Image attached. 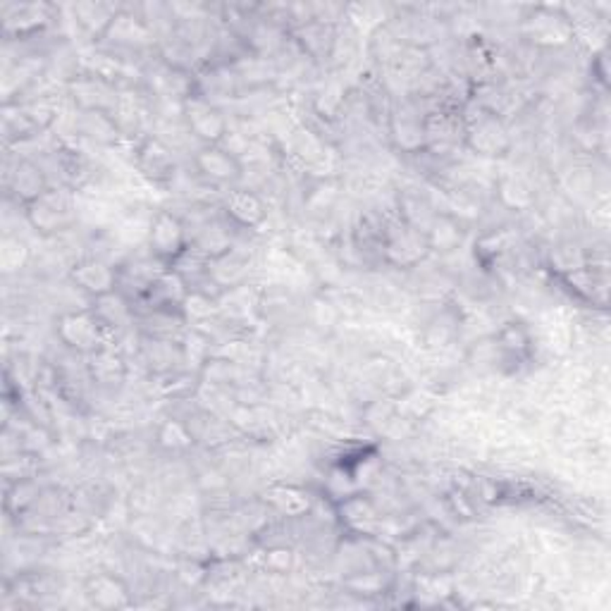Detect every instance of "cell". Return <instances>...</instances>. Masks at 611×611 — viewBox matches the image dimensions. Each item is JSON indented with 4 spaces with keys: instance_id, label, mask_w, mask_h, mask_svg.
Listing matches in <instances>:
<instances>
[{
    "instance_id": "7a4b0ae2",
    "label": "cell",
    "mask_w": 611,
    "mask_h": 611,
    "mask_svg": "<svg viewBox=\"0 0 611 611\" xmlns=\"http://www.w3.org/2000/svg\"><path fill=\"white\" fill-rule=\"evenodd\" d=\"M60 337L68 342V347L80 351H96L101 342V320L96 316H68L60 323Z\"/></svg>"
},
{
    "instance_id": "30bf717a",
    "label": "cell",
    "mask_w": 611,
    "mask_h": 611,
    "mask_svg": "<svg viewBox=\"0 0 611 611\" xmlns=\"http://www.w3.org/2000/svg\"><path fill=\"white\" fill-rule=\"evenodd\" d=\"M458 241H461V230L446 218L434 222V227L430 230V244L437 251H452Z\"/></svg>"
},
{
    "instance_id": "ba28073f",
    "label": "cell",
    "mask_w": 611,
    "mask_h": 611,
    "mask_svg": "<svg viewBox=\"0 0 611 611\" xmlns=\"http://www.w3.org/2000/svg\"><path fill=\"white\" fill-rule=\"evenodd\" d=\"M141 163L153 177H166L172 170L170 151L166 146H160L158 141H148V146L141 151Z\"/></svg>"
},
{
    "instance_id": "9c48e42d",
    "label": "cell",
    "mask_w": 611,
    "mask_h": 611,
    "mask_svg": "<svg viewBox=\"0 0 611 611\" xmlns=\"http://www.w3.org/2000/svg\"><path fill=\"white\" fill-rule=\"evenodd\" d=\"M15 189L17 194H22V198L27 201H37L38 196L46 194V184H43L41 170H37L34 166H22L15 175Z\"/></svg>"
},
{
    "instance_id": "6da1fadb",
    "label": "cell",
    "mask_w": 611,
    "mask_h": 611,
    "mask_svg": "<svg viewBox=\"0 0 611 611\" xmlns=\"http://www.w3.org/2000/svg\"><path fill=\"white\" fill-rule=\"evenodd\" d=\"M148 244L158 258H175L182 253L184 230L182 222L170 213H158L151 225Z\"/></svg>"
},
{
    "instance_id": "3957f363",
    "label": "cell",
    "mask_w": 611,
    "mask_h": 611,
    "mask_svg": "<svg viewBox=\"0 0 611 611\" xmlns=\"http://www.w3.org/2000/svg\"><path fill=\"white\" fill-rule=\"evenodd\" d=\"M196 163H198V170L215 182H230L239 175V163L234 160V155L218 146H210L198 153Z\"/></svg>"
},
{
    "instance_id": "5b68a950",
    "label": "cell",
    "mask_w": 611,
    "mask_h": 611,
    "mask_svg": "<svg viewBox=\"0 0 611 611\" xmlns=\"http://www.w3.org/2000/svg\"><path fill=\"white\" fill-rule=\"evenodd\" d=\"M68 218V206L53 201V196L46 191L38 196L37 201L29 203V220L31 225L41 230V232H56L58 227Z\"/></svg>"
},
{
    "instance_id": "52a82bcc",
    "label": "cell",
    "mask_w": 611,
    "mask_h": 611,
    "mask_svg": "<svg viewBox=\"0 0 611 611\" xmlns=\"http://www.w3.org/2000/svg\"><path fill=\"white\" fill-rule=\"evenodd\" d=\"M189 124L201 139L213 141V144L225 134V120H222L220 113L210 108V105L196 103L189 111Z\"/></svg>"
},
{
    "instance_id": "277c9868",
    "label": "cell",
    "mask_w": 611,
    "mask_h": 611,
    "mask_svg": "<svg viewBox=\"0 0 611 611\" xmlns=\"http://www.w3.org/2000/svg\"><path fill=\"white\" fill-rule=\"evenodd\" d=\"M74 280L80 282L81 289L91 292L93 296H105V294L115 292V273L108 265L96 263V261H86V263L77 265Z\"/></svg>"
},
{
    "instance_id": "8992f818",
    "label": "cell",
    "mask_w": 611,
    "mask_h": 611,
    "mask_svg": "<svg viewBox=\"0 0 611 611\" xmlns=\"http://www.w3.org/2000/svg\"><path fill=\"white\" fill-rule=\"evenodd\" d=\"M227 213L232 215L239 225H258L265 218L261 198L249 191H232L227 196Z\"/></svg>"
}]
</instances>
